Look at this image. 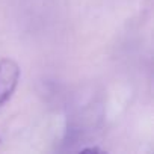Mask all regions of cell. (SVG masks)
Wrapping results in <instances>:
<instances>
[{
    "mask_svg": "<svg viewBox=\"0 0 154 154\" xmlns=\"http://www.w3.org/2000/svg\"><path fill=\"white\" fill-rule=\"evenodd\" d=\"M20 79V66L11 59L5 57L0 60V107H2L14 94Z\"/></svg>",
    "mask_w": 154,
    "mask_h": 154,
    "instance_id": "obj_1",
    "label": "cell"
}]
</instances>
